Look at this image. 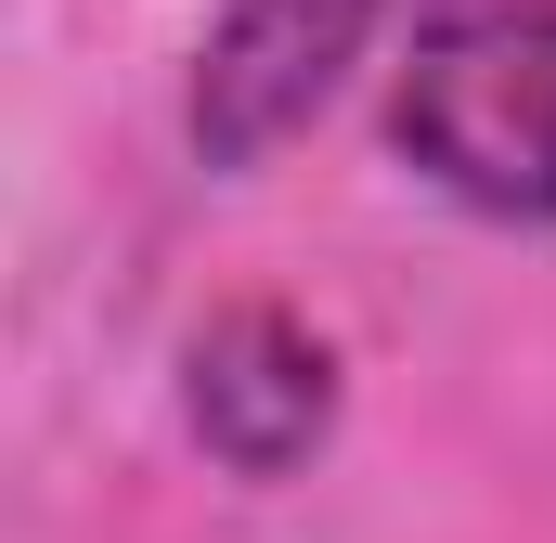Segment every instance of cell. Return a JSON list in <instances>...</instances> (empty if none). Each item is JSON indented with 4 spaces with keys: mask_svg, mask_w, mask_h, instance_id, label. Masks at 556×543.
<instances>
[{
    "mask_svg": "<svg viewBox=\"0 0 556 543\" xmlns=\"http://www.w3.org/2000/svg\"><path fill=\"white\" fill-rule=\"evenodd\" d=\"M389 26V0H220L194 39V91L181 130L207 168H260L337 104V78L363 65V39Z\"/></svg>",
    "mask_w": 556,
    "mask_h": 543,
    "instance_id": "cell-2",
    "label": "cell"
},
{
    "mask_svg": "<svg viewBox=\"0 0 556 543\" xmlns=\"http://www.w3.org/2000/svg\"><path fill=\"white\" fill-rule=\"evenodd\" d=\"M181 427H194V453H207L220 479L273 492V479H298V466L337 440V350H324L285 298H233V311H207L194 350H181Z\"/></svg>",
    "mask_w": 556,
    "mask_h": 543,
    "instance_id": "cell-3",
    "label": "cell"
},
{
    "mask_svg": "<svg viewBox=\"0 0 556 543\" xmlns=\"http://www.w3.org/2000/svg\"><path fill=\"white\" fill-rule=\"evenodd\" d=\"M389 142L466 220H556V0H440L389 78Z\"/></svg>",
    "mask_w": 556,
    "mask_h": 543,
    "instance_id": "cell-1",
    "label": "cell"
}]
</instances>
